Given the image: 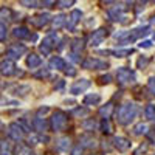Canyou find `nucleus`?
Here are the masks:
<instances>
[{
  "label": "nucleus",
  "instance_id": "f257e3e1",
  "mask_svg": "<svg viewBox=\"0 0 155 155\" xmlns=\"http://www.w3.org/2000/svg\"><path fill=\"white\" fill-rule=\"evenodd\" d=\"M137 113H138V107L134 104V102H127V104H123L118 109V112H116V120H118L120 124L127 126L135 120Z\"/></svg>",
  "mask_w": 155,
  "mask_h": 155
},
{
  "label": "nucleus",
  "instance_id": "f03ea898",
  "mask_svg": "<svg viewBox=\"0 0 155 155\" xmlns=\"http://www.w3.org/2000/svg\"><path fill=\"white\" fill-rule=\"evenodd\" d=\"M67 123H68V118H67V115L64 113V112H59L58 110L53 116H51V129H53L54 132L65 130Z\"/></svg>",
  "mask_w": 155,
  "mask_h": 155
},
{
  "label": "nucleus",
  "instance_id": "7ed1b4c3",
  "mask_svg": "<svg viewBox=\"0 0 155 155\" xmlns=\"http://www.w3.org/2000/svg\"><path fill=\"white\" fill-rule=\"evenodd\" d=\"M116 81H118L121 85H129L135 82V73L130 70V68H126V67H121L116 71Z\"/></svg>",
  "mask_w": 155,
  "mask_h": 155
},
{
  "label": "nucleus",
  "instance_id": "20e7f679",
  "mask_svg": "<svg viewBox=\"0 0 155 155\" xmlns=\"http://www.w3.org/2000/svg\"><path fill=\"white\" fill-rule=\"evenodd\" d=\"M25 51H27V47L22 45V44H14V45H11L8 50H6V58L9 61L12 59H19Z\"/></svg>",
  "mask_w": 155,
  "mask_h": 155
},
{
  "label": "nucleus",
  "instance_id": "39448f33",
  "mask_svg": "<svg viewBox=\"0 0 155 155\" xmlns=\"http://www.w3.org/2000/svg\"><path fill=\"white\" fill-rule=\"evenodd\" d=\"M106 36H107V30L99 28V30L92 33V36H90V39H88V44L92 47H98L99 44H102V41L106 39Z\"/></svg>",
  "mask_w": 155,
  "mask_h": 155
},
{
  "label": "nucleus",
  "instance_id": "423d86ee",
  "mask_svg": "<svg viewBox=\"0 0 155 155\" xmlns=\"http://www.w3.org/2000/svg\"><path fill=\"white\" fill-rule=\"evenodd\" d=\"M8 135L14 140V141H20V140H23L25 130L19 126V123H12V124H9V127H8Z\"/></svg>",
  "mask_w": 155,
  "mask_h": 155
},
{
  "label": "nucleus",
  "instance_id": "0eeeda50",
  "mask_svg": "<svg viewBox=\"0 0 155 155\" xmlns=\"http://www.w3.org/2000/svg\"><path fill=\"white\" fill-rule=\"evenodd\" d=\"M82 67L84 68H88V70H101V68H107V62L104 61H98V59H93V58H88L82 62Z\"/></svg>",
  "mask_w": 155,
  "mask_h": 155
},
{
  "label": "nucleus",
  "instance_id": "6e6552de",
  "mask_svg": "<svg viewBox=\"0 0 155 155\" xmlns=\"http://www.w3.org/2000/svg\"><path fill=\"white\" fill-rule=\"evenodd\" d=\"M0 73L3 76H12L16 74V65L14 62L9 61V59H5L2 64H0Z\"/></svg>",
  "mask_w": 155,
  "mask_h": 155
},
{
  "label": "nucleus",
  "instance_id": "1a4fd4ad",
  "mask_svg": "<svg viewBox=\"0 0 155 155\" xmlns=\"http://www.w3.org/2000/svg\"><path fill=\"white\" fill-rule=\"evenodd\" d=\"M54 47V34H51L48 37L44 39V42L41 44V47H39V50H41V53H44L45 56L51 53V50H53Z\"/></svg>",
  "mask_w": 155,
  "mask_h": 155
},
{
  "label": "nucleus",
  "instance_id": "9d476101",
  "mask_svg": "<svg viewBox=\"0 0 155 155\" xmlns=\"http://www.w3.org/2000/svg\"><path fill=\"white\" fill-rule=\"evenodd\" d=\"M81 17H82V12L79 11V9H74V11H71V14L68 16V19H67V28L71 31V30H74V27L78 25V22L81 20Z\"/></svg>",
  "mask_w": 155,
  "mask_h": 155
},
{
  "label": "nucleus",
  "instance_id": "9b49d317",
  "mask_svg": "<svg viewBox=\"0 0 155 155\" xmlns=\"http://www.w3.org/2000/svg\"><path fill=\"white\" fill-rule=\"evenodd\" d=\"M90 87V81H87V79H81V81H78V82H74L73 85H71V88H70V92L73 93V95H79V93H82L85 88H88Z\"/></svg>",
  "mask_w": 155,
  "mask_h": 155
},
{
  "label": "nucleus",
  "instance_id": "f8f14e48",
  "mask_svg": "<svg viewBox=\"0 0 155 155\" xmlns=\"http://www.w3.org/2000/svg\"><path fill=\"white\" fill-rule=\"evenodd\" d=\"M109 17L112 19V20H115V22H124V19H126V16H124V8L123 6H115L113 9H110L109 11Z\"/></svg>",
  "mask_w": 155,
  "mask_h": 155
},
{
  "label": "nucleus",
  "instance_id": "ddd939ff",
  "mask_svg": "<svg viewBox=\"0 0 155 155\" xmlns=\"http://www.w3.org/2000/svg\"><path fill=\"white\" fill-rule=\"evenodd\" d=\"M113 144H115V147L118 150L126 152L129 147H130V141H129L127 138H124V137H115L113 138Z\"/></svg>",
  "mask_w": 155,
  "mask_h": 155
},
{
  "label": "nucleus",
  "instance_id": "4468645a",
  "mask_svg": "<svg viewBox=\"0 0 155 155\" xmlns=\"http://www.w3.org/2000/svg\"><path fill=\"white\" fill-rule=\"evenodd\" d=\"M30 22L33 23V25H36L37 28H42V27H45V25L50 22V14H41V16H36V17H31L30 19Z\"/></svg>",
  "mask_w": 155,
  "mask_h": 155
},
{
  "label": "nucleus",
  "instance_id": "2eb2a0df",
  "mask_svg": "<svg viewBox=\"0 0 155 155\" xmlns=\"http://www.w3.org/2000/svg\"><path fill=\"white\" fill-rule=\"evenodd\" d=\"M71 51H73V54H79L81 51L84 50V47H85V42H84V39H81V37H76V39H73V42H71Z\"/></svg>",
  "mask_w": 155,
  "mask_h": 155
},
{
  "label": "nucleus",
  "instance_id": "dca6fc26",
  "mask_svg": "<svg viewBox=\"0 0 155 155\" xmlns=\"http://www.w3.org/2000/svg\"><path fill=\"white\" fill-rule=\"evenodd\" d=\"M113 110H115V106H113V102H109V104H106V106H102L101 109H99V115L102 116L104 120H109L110 116H112V113H113Z\"/></svg>",
  "mask_w": 155,
  "mask_h": 155
},
{
  "label": "nucleus",
  "instance_id": "f3484780",
  "mask_svg": "<svg viewBox=\"0 0 155 155\" xmlns=\"http://www.w3.org/2000/svg\"><path fill=\"white\" fill-rule=\"evenodd\" d=\"M50 67L54 68V70H64L65 68V61L59 56H54V58L50 59Z\"/></svg>",
  "mask_w": 155,
  "mask_h": 155
},
{
  "label": "nucleus",
  "instance_id": "a211bd4d",
  "mask_svg": "<svg viewBox=\"0 0 155 155\" xmlns=\"http://www.w3.org/2000/svg\"><path fill=\"white\" fill-rule=\"evenodd\" d=\"M12 34H14L17 39H30L31 34H30V30L27 27H17L14 31H12Z\"/></svg>",
  "mask_w": 155,
  "mask_h": 155
},
{
  "label": "nucleus",
  "instance_id": "6ab92c4d",
  "mask_svg": "<svg viewBox=\"0 0 155 155\" xmlns=\"http://www.w3.org/2000/svg\"><path fill=\"white\" fill-rule=\"evenodd\" d=\"M33 126H34V130H37V132H45V130H47V121H45V120H42L41 116L34 118Z\"/></svg>",
  "mask_w": 155,
  "mask_h": 155
},
{
  "label": "nucleus",
  "instance_id": "aec40b11",
  "mask_svg": "<svg viewBox=\"0 0 155 155\" xmlns=\"http://www.w3.org/2000/svg\"><path fill=\"white\" fill-rule=\"evenodd\" d=\"M27 65L31 67V68L39 67V65H41V58H39L37 54H30V56L27 58Z\"/></svg>",
  "mask_w": 155,
  "mask_h": 155
},
{
  "label": "nucleus",
  "instance_id": "412c9836",
  "mask_svg": "<svg viewBox=\"0 0 155 155\" xmlns=\"http://www.w3.org/2000/svg\"><path fill=\"white\" fill-rule=\"evenodd\" d=\"M99 101H101V96H99L98 93H95V95H87V96L84 98V104H85V106H93V104H98Z\"/></svg>",
  "mask_w": 155,
  "mask_h": 155
},
{
  "label": "nucleus",
  "instance_id": "4be33fe9",
  "mask_svg": "<svg viewBox=\"0 0 155 155\" xmlns=\"http://www.w3.org/2000/svg\"><path fill=\"white\" fill-rule=\"evenodd\" d=\"M3 20H6V22L11 20V9L6 6L0 8V23H3Z\"/></svg>",
  "mask_w": 155,
  "mask_h": 155
},
{
  "label": "nucleus",
  "instance_id": "5701e85b",
  "mask_svg": "<svg viewBox=\"0 0 155 155\" xmlns=\"http://www.w3.org/2000/svg\"><path fill=\"white\" fill-rule=\"evenodd\" d=\"M0 155H12V149L8 141H0Z\"/></svg>",
  "mask_w": 155,
  "mask_h": 155
},
{
  "label": "nucleus",
  "instance_id": "b1692460",
  "mask_svg": "<svg viewBox=\"0 0 155 155\" xmlns=\"http://www.w3.org/2000/svg\"><path fill=\"white\" fill-rule=\"evenodd\" d=\"M144 113H146V118H147V120H150V121H155V106H153V104H149V106H146V110H144Z\"/></svg>",
  "mask_w": 155,
  "mask_h": 155
},
{
  "label": "nucleus",
  "instance_id": "393cba45",
  "mask_svg": "<svg viewBox=\"0 0 155 155\" xmlns=\"http://www.w3.org/2000/svg\"><path fill=\"white\" fill-rule=\"evenodd\" d=\"M73 116H78V118H82V116H87L88 115V109L85 107H76L73 112H71Z\"/></svg>",
  "mask_w": 155,
  "mask_h": 155
},
{
  "label": "nucleus",
  "instance_id": "a878e982",
  "mask_svg": "<svg viewBox=\"0 0 155 155\" xmlns=\"http://www.w3.org/2000/svg\"><path fill=\"white\" fill-rule=\"evenodd\" d=\"M134 50H115V51H110L112 54H115L116 58H126L132 53Z\"/></svg>",
  "mask_w": 155,
  "mask_h": 155
},
{
  "label": "nucleus",
  "instance_id": "bb28decb",
  "mask_svg": "<svg viewBox=\"0 0 155 155\" xmlns=\"http://www.w3.org/2000/svg\"><path fill=\"white\" fill-rule=\"evenodd\" d=\"M58 147H59L61 150H67V149L70 147V140H68V138H61V140L58 141Z\"/></svg>",
  "mask_w": 155,
  "mask_h": 155
},
{
  "label": "nucleus",
  "instance_id": "cd10ccee",
  "mask_svg": "<svg viewBox=\"0 0 155 155\" xmlns=\"http://www.w3.org/2000/svg\"><path fill=\"white\" fill-rule=\"evenodd\" d=\"M101 129H102V132H104V134H112V126H110L109 120H102Z\"/></svg>",
  "mask_w": 155,
  "mask_h": 155
},
{
  "label": "nucleus",
  "instance_id": "c85d7f7f",
  "mask_svg": "<svg viewBox=\"0 0 155 155\" xmlns=\"http://www.w3.org/2000/svg\"><path fill=\"white\" fill-rule=\"evenodd\" d=\"M64 22H65V16H64V14L56 16V17H54V20H53V23H54V28L62 27V23H64Z\"/></svg>",
  "mask_w": 155,
  "mask_h": 155
},
{
  "label": "nucleus",
  "instance_id": "c756f323",
  "mask_svg": "<svg viewBox=\"0 0 155 155\" xmlns=\"http://www.w3.org/2000/svg\"><path fill=\"white\" fill-rule=\"evenodd\" d=\"M82 127L85 129V130H93V129L96 127V123L93 120H87V121L82 123Z\"/></svg>",
  "mask_w": 155,
  "mask_h": 155
},
{
  "label": "nucleus",
  "instance_id": "7c9ffc66",
  "mask_svg": "<svg viewBox=\"0 0 155 155\" xmlns=\"http://www.w3.org/2000/svg\"><path fill=\"white\" fill-rule=\"evenodd\" d=\"M146 130H147V127H146V124H138L135 129H134V134L135 135H141V134H146Z\"/></svg>",
  "mask_w": 155,
  "mask_h": 155
},
{
  "label": "nucleus",
  "instance_id": "2f4dec72",
  "mask_svg": "<svg viewBox=\"0 0 155 155\" xmlns=\"http://www.w3.org/2000/svg\"><path fill=\"white\" fill-rule=\"evenodd\" d=\"M6 34H8L6 25L5 23H0V42H3L5 39H6Z\"/></svg>",
  "mask_w": 155,
  "mask_h": 155
},
{
  "label": "nucleus",
  "instance_id": "473e14b6",
  "mask_svg": "<svg viewBox=\"0 0 155 155\" xmlns=\"http://www.w3.org/2000/svg\"><path fill=\"white\" fill-rule=\"evenodd\" d=\"M20 5L27 6V8H37L39 2H34V0H22V2H20Z\"/></svg>",
  "mask_w": 155,
  "mask_h": 155
},
{
  "label": "nucleus",
  "instance_id": "72a5a7b5",
  "mask_svg": "<svg viewBox=\"0 0 155 155\" xmlns=\"http://www.w3.org/2000/svg\"><path fill=\"white\" fill-rule=\"evenodd\" d=\"M147 88H149V92L155 96V76H152L150 79L147 81Z\"/></svg>",
  "mask_w": 155,
  "mask_h": 155
},
{
  "label": "nucleus",
  "instance_id": "f704fd0d",
  "mask_svg": "<svg viewBox=\"0 0 155 155\" xmlns=\"http://www.w3.org/2000/svg\"><path fill=\"white\" fill-rule=\"evenodd\" d=\"M73 3H74L73 0H68V2H67V0H61V2H58L59 8H68V6H71Z\"/></svg>",
  "mask_w": 155,
  "mask_h": 155
},
{
  "label": "nucleus",
  "instance_id": "c9c22d12",
  "mask_svg": "<svg viewBox=\"0 0 155 155\" xmlns=\"http://www.w3.org/2000/svg\"><path fill=\"white\" fill-rule=\"evenodd\" d=\"M99 81H101L102 84H109V82L112 81V76H110V74H104V76L99 78Z\"/></svg>",
  "mask_w": 155,
  "mask_h": 155
},
{
  "label": "nucleus",
  "instance_id": "e433bc0d",
  "mask_svg": "<svg viewBox=\"0 0 155 155\" xmlns=\"http://www.w3.org/2000/svg\"><path fill=\"white\" fill-rule=\"evenodd\" d=\"M64 71H65V74H68V76H74L76 74V70L73 67H67V65H65V68H64Z\"/></svg>",
  "mask_w": 155,
  "mask_h": 155
},
{
  "label": "nucleus",
  "instance_id": "4c0bfd02",
  "mask_svg": "<svg viewBox=\"0 0 155 155\" xmlns=\"http://www.w3.org/2000/svg\"><path fill=\"white\" fill-rule=\"evenodd\" d=\"M47 76H48V70H41L34 73V78H47Z\"/></svg>",
  "mask_w": 155,
  "mask_h": 155
},
{
  "label": "nucleus",
  "instance_id": "58836bf2",
  "mask_svg": "<svg viewBox=\"0 0 155 155\" xmlns=\"http://www.w3.org/2000/svg\"><path fill=\"white\" fill-rule=\"evenodd\" d=\"M147 62H149V59H147V58H141V59L138 61V67H140V68H144Z\"/></svg>",
  "mask_w": 155,
  "mask_h": 155
},
{
  "label": "nucleus",
  "instance_id": "ea45409f",
  "mask_svg": "<svg viewBox=\"0 0 155 155\" xmlns=\"http://www.w3.org/2000/svg\"><path fill=\"white\" fill-rule=\"evenodd\" d=\"M71 155H82V147H81L79 144H78V146L71 150Z\"/></svg>",
  "mask_w": 155,
  "mask_h": 155
},
{
  "label": "nucleus",
  "instance_id": "a19ab883",
  "mask_svg": "<svg viewBox=\"0 0 155 155\" xmlns=\"http://www.w3.org/2000/svg\"><path fill=\"white\" fill-rule=\"evenodd\" d=\"M140 47H141V48H150V47H152V42H150V41H143V42L140 44Z\"/></svg>",
  "mask_w": 155,
  "mask_h": 155
},
{
  "label": "nucleus",
  "instance_id": "79ce46f5",
  "mask_svg": "<svg viewBox=\"0 0 155 155\" xmlns=\"http://www.w3.org/2000/svg\"><path fill=\"white\" fill-rule=\"evenodd\" d=\"M149 138H150V140L153 141V143H152V144H155V134H149Z\"/></svg>",
  "mask_w": 155,
  "mask_h": 155
},
{
  "label": "nucleus",
  "instance_id": "37998d69",
  "mask_svg": "<svg viewBox=\"0 0 155 155\" xmlns=\"http://www.w3.org/2000/svg\"><path fill=\"white\" fill-rule=\"evenodd\" d=\"M23 155H36V153H33V152H30V150H27V152H25Z\"/></svg>",
  "mask_w": 155,
  "mask_h": 155
},
{
  "label": "nucleus",
  "instance_id": "c03bdc74",
  "mask_svg": "<svg viewBox=\"0 0 155 155\" xmlns=\"http://www.w3.org/2000/svg\"><path fill=\"white\" fill-rule=\"evenodd\" d=\"M153 37H155V36H153Z\"/></svg>",
  "mask_w": 155,
  "mask_h": 155
}]
</instances>
